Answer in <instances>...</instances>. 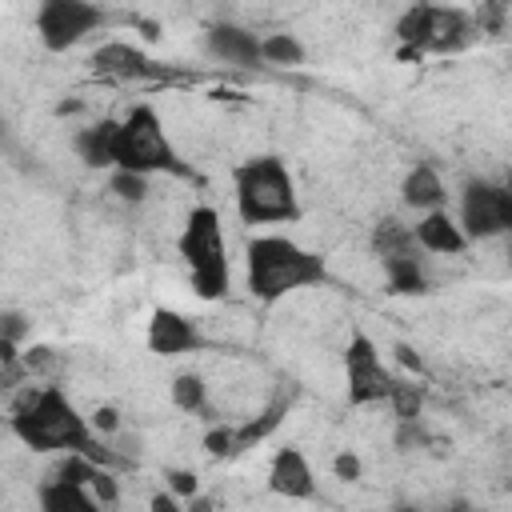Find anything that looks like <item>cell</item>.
Returning <instances> with one entry per match:
<instances>
[{
    "label": "cell",
    "instance_id": "cell-16",
    "mask_svg": "<svg viewBox=\"0 0 512 512\" xmlns=\"http://www.w3.org/2000/svg\"><path fill=\"white\" fill-rule=\"evenodd\" d=\"M36 504H40L44 512H96V508H100V500L92 496L88 484L68 480V476H52V472L40 480Z\"/></svg>",
    "mask_w": 512,
    "mask_h": 512
},
{
    "label": "cell",
    "instance_id": "cell-1",
    "mask_svg": "<svg viewBox=\"0 0 512 512\" xmlns=\"http://www.w3.org/2000/svg\"><path fill=\"white\" fill-rule=\"evenodd\" d=\"M8 428L12 436L36 452V456H60V452H88L104 464H112V452L100 444V436L92 432L88 416L68 400L64 388L56 384H44V388H32L8 416Z\"/></svg>",
    "mask_w": 512,
    "mask_h": 512
},
{
    "label": "cell",
    "instance_id": "cell-8",
    "mask_svg": "<svg viewBox=\"0 0 512 512\" xmlns=\"http://www.w3.org/2000/svg\"><path fill=\"white\" fill-rule=\"evenodd\" d=\"M104 28V8L96 0H36L32 32L44 52H72L92 32Z\"/></svg>",
    "mask_w": 512,
    "mask_h": 512
},
{
    "label": "cell",
    "instance_id": "cell-28",
    "mask_svg": "<svg viewBox=\"0 0 512 512\" xmlns=\"http://www.w3.org/2000/svg\"><path fill=\"white\" fill-rule=\"evenodd\" d=\"M148 508H152V512H180V508H184V500H180V496H172V492H156V496L148 500Z\"/></svg>",
    "mask_w": 512,
    "mask_h": 512
},
{
    "label": "cell",
    "instance_id": "cell-6",
    "mask_svg": "<svg viewBox=\"0 0 512 512\" xmlns=\"http://www.w3.org/2000/svg\"><path fill=\"white\" fill-rule=\"evenodd\" d=\"M396 40L404 44V52L412 56H452L472 48L484 32L476 24V16L460 4H412L396 16Z\"/></svg>",
    "mask_w": 512,
    "mask_h": 512
},
{
    "label": "cell",
    "instance_id": "cell-23",
    "mask_svg": "<svg viewBox=\"0 0 512 512\" xmlns=\"http://www.w3.org/2000/svg\"><path fill=\"white\" fill-rule=\"evenodd\" d=\"M204 452H208L212 460H232V456H240V452H244L240 428H232V424H212V428L204 432Z\"/></svg>",
    "mask_w": 512,
    "mask_h": 512
},
{
    "label": "cell",
    "instance_id": "cell-3",
    "mask_svg": "<svg viewBox=\"0 0 512 512\" xmlns=\"http://www.w3.org/2000/svg\"><path fill=\"white\" fill-rule=\"evenodd\" d=\"M232 204L240 224L260 228V224H296L304 216L296 180L288 164L276 152L248 156L232 168Z\"/></svg>",
    "mask_w": 512,
    "mask_h": 512
},
{
    "label": "cell",
    "instance_id": "cell-9",
    "mask_svg": "<svg viewBox=\"0 0 512 512\" xmlns=\"http://www.w3.org/2000/svg\"><path fill=\"white\" fill-rule=\"evenodd\" d=\"M344 396L352 408H372L388 400L392 388V368L380 356V344L368 332H352V340L344 344Z\"/></svg>",
    "mask_w": 512,
    "mask_h": 512
},
{
    "label": "cell",
    "instance_id": "cell-10",
    "mask_svg": "<svg viewBox=\"0 0 512 512\" xmlns=\"http://www.w3.org/2000/svg\"><path fill=\"white\" fill-rule=\"evenodd\" d=\"M144 340H148V352H156V356H164V360L188 356V352H196V348L204 344V340H200V328H196L184 312H176V308H168V304L152 308Z\"/></svg>",
    "mask_w": 512,
    "mask_h": 512
},
{
    "label": "cell",
    "instance_id": "cell-26",
    "mask_svg": "<svg viewBox=\"0 0 512 512\" xmlns=\"http://www.w3.org/2000/svg\"><path fill=\"white\" fill-rule=\"evenodd\" d=\"M164 488H168L172 496H180V500H192V496L200 492V480H196V472H188V468H168Z\"/></svg>",
    "mask_w": 512,
    "mask_h": 512
},
{
    "label": "cell",
    "instance_id": "cell-14",
    "mask_svg": "<svg viewBox=\"0 0 512 512\" xmlns=\"http://www.w3.org/2000/svg\"><path fill=\"white\" fill-rule=\"evenodd\" d=\"M380 268H384V280H388L392 296H424L428 292V268H424V252L416 244L384 252Z\"/></svg>",
    "mask_w": 512,
    "mask_h": 512
},
{
    "label": "cell",
    "instance_id": "cell-13",
    "mask_svg": "<svg viewBox=\"0 0 512 512\" xmlns=\"http://www.w3.org/2000/svg\"><path fill=\"white\" fill-rule=\"evenodd\" d=\"M412 240H416V248L428 252V256H464V252L472 248L448 208L420 212L416 224H412Z\"/></svg>",
    "mask_w": 512,
    "mask_h": 512
},
{
    "label": "cell",
    "instance_id": "cell-20",
    "mask_svg": "<svg viewBox=\"0 0 512 512\" xmlns=\"http://www.w3.org/2000/svg\"><path fill=\"white\" fill-rule=\"evenodd\" d=\"M168 396H172V404H176L180 412H188V416H196V412L208 408V384H204L200 372H176L172 384H168Z\"/></svg>",
    "mask_w": 512,
    "mask_h": 512
},
{
    "label": "cell",
    "instance_id": "cell-25",
    "mask_svg": "<svg viewBox=\"0 0 512 512\" xmlns=\"http://www.w3.org/2000/svg\"><path fill=\"white\" fill-rule=\"evenodd\" d=\"M332 476L344 480V484H356V480L364 476V460H360L352 448H340V452L332 456Z\"/></svg>",
    "mask_w": 512,
    "mask_h": 512
},
{
    "label": "cell",
    "instance_id": "cell-7",
    "mask_svg": "<svg viewBox=\"0 0 512 512\" xmlns=\"http://www.w3.org/2000/svg\"><path fill=\"white\" fill-rule=\"evenodd\" d=\"M468 244H484L512 232V188L504 180L472 176L460 188V208L452 212Z\"/></svg>",
    "mask_w": 512,
    "mask_h": 512
},
{
    "label": "cell",
    "instance_id": "cell-11",
    "mask_svg": "<svg viewBox=\"0 0 512 512\" xmlns=\"http://www.w3.org/2000/svg\"><path fill=\"white\" fill-rule=\"evenodd\" d=\"M204 52H208L212 60L228 64V68H244V72L264 68V60H260V36H256L252 28H244V24H228V20L208 24V32H204Z\"/></svg>",
    "mask_w": 512,
    "mask_h": 512
},
{
    "label": "cell",
    "instance_id": "cell-27",
    "mask_svg": "<svg viewBox=\"0 0 512 512\" xmlns=\"http://www.w3.org/2000/svg\"><path fill=\"white\" fill-rule=\"evenodd\" d=\"M88 424H92V432H96V436H112V432L120 428V412H116L112 404H100V408L88 416Z\"/></svg>",
    "mask_w": 512,
    "mask_h": 512
},
{
    "label": "cell",
    "instance_id": "cell-2",
    "mask_svg": "<svg viewBox=\"0 0 512 512\" xmlns=\"http://www.w3.org/2000/svg\"><path fill=\"white\" fill-rule=\"evenodd\" d=\"M328 260L304 244H296L292 236L280 232H256L244 244V288L256 304L272 308L304 288H320L328 284Z\"/></svg>",
    "mask_w": 512,
    "mask_h": 512
},
{
    "label": "cell",
    "instance_id": "cell-18",
    "mask_svg": "<svg viewBox=\"0 0 512 512\" xmlns=\"http://www.w3.org/2000/svg\"><path fill=\"white\" fill-rule=\"evenodd\" d=\"M112 140H116V120L112 116H100L92 124H84L76 136H72V152L84 168L92 172H112Z\"/></svg>",
    "mask_w": 512,
    "mask_h": 512
},
{
    "label": "cell",
    "instance_id": "cell-15",
    "mask_svg": "<svg viewBox=\"0 0 512 512\" xmlns=\"http://www.w3.org/2000/svg\"><path fill=\"white\" fill-rule=\"evenodd\" d=\"M444 200H448V188H444V180H440V172L432 164H412L404 172V180H400V204L408 212L420 216V212L444 208Z\"/></svg>",
    "mask_w": 512,
    "mask_h": 512
},
{
    "label": "cell",
    "instance_id": "cell-22",
    "mask_svg": "<svg viewBox=\"0 0 512 512\" xmlns=\"http://www.w3.org/2000/svg\"><path fill=\"white\" fill-rule=\"evenodd\" d=\"M28 332H32V320L24 312H16V308L0 312V360L4 364H16V348L28 340Z\"/></svg>",
    "mask_w": 512,
    "mask_h": 512
},
{
    "label": "cell",
    "instance_id": "cell-24",
    "mask_svg": "<svg viewBox=\"0 0 512 512\" xmlns=\"http://www.w3.org/2000/svg\"><path fill=\"white\" fill-rule=\"evenodd\" d=\"M112 192H116L120 200H128V204H140V200L148 196V176H136V172H120V168H112Z\"/></svg>",
    "mask_w": 512,
    "mask_h": 512
},
{
    "label": "cell",
    "instance_id": "cell-21",
    "mask_svg": "<svg viewBox=\"0 0 512 512\" xmlns=\"http://www.w3.org/2000/svg\"><path fill=\"white\" fill-rule=\"evenodd\" d=\"M384 404L396 412L400 424L404 420H420V412H424V384H416V380H392Z\"/></svg>",
    "mask_w": 512,
    "mask_h": 512
},
{
    "label": "cell",
    "instance_id": "cell-17",
    "mask_svg": "<svg viewBox=\"0 0 512 512\" xmlns=\"http://www.w3.org/2000/svg\"><path fill=\"white\" fill-rule=\"evenodd\" d=\"M92 68L100 76H116V80H136V76H148L152 72V60L144 48L128 44V40H108L92 52Z\"/></svg>",
    "mask_w": 512,
    "mask_h": 512
},
{
    "label": "cell",
    "instance_id": "cell-4",
    "mask_svg": "<svg viewBox=\"0 0 512 512\" xmlns=\"http://www.w3.org/2000/svg\"><path fill=\"white\" fill-rule=\"evenodd\" d=\"M176 256L188 268L192 292L200 300H220L232 288V264H228V244H224V224L212 204H196L180 232H176Z\"/></svg>",
    "mask_w": 512,
    "mask_h": 512
},
{
    "label": "cell",
    "instance_id": "cell-29",
    "mask_svg": "<svg viewBox=\"0 0 512 512\" xmlns=\"http://www.w3.org/2000/svg\"><path fill=\"white\" fill-rule=\"evenodd\" d=\"M396 356H400L408 368H416V372H420V356H412V348H408V344H396Z\"/></svg>",
    "mask_w": 512,
    "mask_h": 512
},
{
    "label": "cell",
    "instance_id": "cell-5",
    "mask_svg": "<svg viewBox=\"0 0 512 512\" xmlns=\"http://www.w3.org/2000/svg\"><path fill=\"white\" fill-rule=\"evenodd\" d=\"M112 168L136 172V176H188L192 168L180 160L160 112L152 104L128 108L124 120H116V140H112Z\"/></svg>",
    "mask_w": 512,
    "mask_h": 512
},
{
    "label": "cell",
    "instance_id": "cell-12",
    "mask_svg": "<svg viewBox=\"0 0 512 512\" xmlns=\"http://www.w3.org/2000/svg\"><path fill=\"white\" fill-rule=\"evenodd\" d=\"M268 492L284 500H312L316 496V472L304 448L288 444L268 460Z\"/></svg>",
    "mask_w": 512,
    "mask_h": 512
},
{
    "label": "cell",
    "instance_id": "cell-19",
    "mask_svg": "<svg viewBox=\"0 0 512 512\" xmlns=\"http://www.w3.org/2000/svg\"><path fill=\"white\" fill-rule=\"evenodd\" d=\"M260 60L268 68H300L308 60V52H304L296 32H264L260 36Z\"/></svg>",
    "mask_w": 512,
    "mask_h": 512
}]
</instances>
